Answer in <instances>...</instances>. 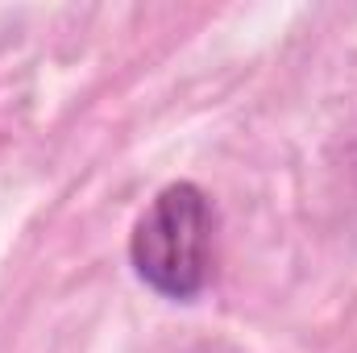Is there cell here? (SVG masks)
Masks as SVG:
<instances>
[{
  "instance_id": "1",
  "label": "cell",
  "mask_w": 357,
  "mask_h": 353,
  "mask_svg": "<svg viewBox=\"0 0 357 353\" xmlns=\"http://www.w3.org/2000/svg\"><path fill=\"white\" fill-rule=\"evenodd\" d=\"M212 254H216V204L212 195L175 179L142 208L129 233V266L133 274L162 299L191 303L212 283Z\"/></svg>"
}]
</instances>
